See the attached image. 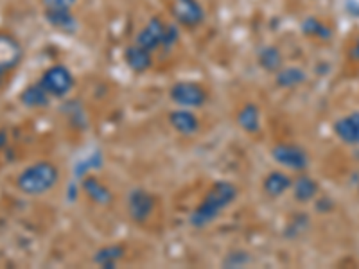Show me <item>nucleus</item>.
<instances>
[{
	"label": "nucleus",
	"instance_id": "obj_1",
	"mask_svg": "<svg viewBox=\"0 0 359 269\" xmlns=\"http://www.w3.org/2000/svg\"><path fill=\"white\" fill-rule=\"evenodd\" d=\"M237 198V188L229 181H217L210 191L207 192L205 200L201 201L200 207L192 212L191 224L196 228H203L207 224L212 223L224 208L229 207Z\"/></svg>",
	"mask_w": 359,
	"mask_h": 269
},
{
	"label": "nucleus",
	"instance_id": "obj_2",
	"mask_svg": "<svg viewBox=\"0 0 359 269\" xmlns=\"http://www.w3.org/2000/svg\"><path fill=\"white\" fill-rule=\"evenodd\" d=\"M60 172L49 162L34 163L18 176V188L29 196H40L56 185Z\"/></svg>",
	"mask_w": 359,
	"mask_h": 269
},
{
	"label": "nucleus",
	"instance_id": "obj_3",
	"mask_svg": "<svg viewBox=\"0 0 359 269\" xmlns=\"http://www.w3.org/2000/svg\"><path fill=\"white\" fill-rule=\"evenodd\" d=\"M40 83L50 95H54V97H63V95H67L72 90L74 78L69 69L57 65L47 70L41 76Z\"/></svg>",
	"mask_w": 359,
	"mask_h": 269
},
{
	"label": "nucleus",
	"instance_id": "obj_4",
	"mask_svg": "<svg viewBox=\"0 0 359 269\" xmlns=\"http://www.w3.org/2000/svg\"><path fill=\"white\" fill-rule=\"evenodd\" d=\"M273 158L277 163L287 169H293V171H304L309 165V158H307L306 151L298 146H293V144H278V146H275Z\"/></svg>",
	"mask_w": 359,
	"mask_h": 269
},
{
	"label": "nucleus",
	"instance_id": "obj_5",
	"mask_svg": "<svg viewBox=\"0 0 359 269\" xmlns=\"http://www.w3.org/2000/svg\"><path fill=\"white\" fill-rule=\"evenodd\" d=\"M171 13L175 20L185 27L200 25L205 18L203 8L198 4L196 0H175L171 6Z\"/></svg>",
	"mask_w": 359,
	"mask_h": 269
},
{
	"label": "nucleus",
	"instance_id": "obj_6",
	"mask_svg": "<svg viewBox=\"0 0 359 269\" xmlns=\"http://www.w3.org/2000/svg\"><path fill=\"white\" fill-rule=\"evenodd\" d=\"M171 99L180 106L198 108L205 102L207 94L196 83H176L171 88Z\"/></svg>",
	"mask_w": 359,
	"mask_h": 269
},
{
	"label": "nucleus",
	"instance_id": "obj_7",
	"mask_svg": "<svg viewBox=\"0 0 359 269\" xmlns=\"http://www.w3.org/2000/svg\"><path fill=\"white\" fill-rule=\"evenodd\" d=\"M165 31H168V24L160 22L158 18H153V20L147 22L146 27L137 34V41L135 45H139L146 50H155L160 45H165Z\"/></svg>",
	"mask_w": 359,
	"mask_h": 269
},
{
	"label": "nucleus",
	"instance_id": "obj_8",
	"mask_svg": "<svg viewBox=\"0 0 359 269\" xmlns=\"http://www.w3.org/2000/svg\"><path fill=\"white\" fill-rule=\"evenodd\" d=\"M22 47L17 40L9 34L0 33V76L8 74L20 63Z\"/></svg>",
	"mask_w": 359,
	"mask_h": 269
},
{
	"label": "nucleus",
	"instance_id": "obj_9",
	"mask_svg": "<svg viewBox=\"0 0 359 269\" xmlns=\"http://www.w3.org/2000/svg\"><path fill=\"white\" fill-rule=\"evenodd\" d=\"M128 210L131 219L144 223L153 212V198L144 191H133L128 198Z\"/></svg>",
	"mask_w": 359,
	"mask_h": 269
},
{
	"label": "nucleus",
	"instance_id": "obj_10",
	"mask_svg": "<svg viewBox=\"0 0 359 269\" xmlns=\"http://www.w3.org/2000/svg\"><path fill=\"white\" fill-rule=\"evenodd\" d=\"M334 133L341 142L348 146H359V111L339 118L334 123Z\"/></svg>",
	"mask_w": 359,
	"mask_h": 269
},
{
	"label": "nucleus",
	"instance_id": "obj_11",
	"mask_svg": "<svg viewBox=\"0 0 359 269\" xmlns=\"http://www.w3.org/2000/svg\"><path fill=\"white\" fill-rule=\"evenodd\" d=\"M49 95L50 94L43 88V85L38 83V85L27 86V88L22 92L20 101L24 102L27 108H41L49 102Z\"/></svg>",
	"mask_w": 359,
	"mask_h": 269
},
{
	"label": "nucleus",
	"instance_id": "obj_12",
	"mask_svg": "<svg viewBox=\"0 0 359 269\" xmlns=\"http://www.w3.org/2000/svg\"><path fill=\"white\" fill-rule=\"evenodd\" d=\"M126 63L137 72H144L151 67V54L139 45H131L126 49Z\"/></svg>",
	"mask_w": 359,
	"mask_h": 269
},
{
	"label": "nucleus",
	"instance_id": "obj_13",
	"mask_svg": "<svg viewBox=\"0 0 359 269\" xmlns=\"http://www.w3.org/2000/svg\"><path fill=\"white\" fill-rule=\"evenodd\" d=\"M169 123H171V126L182 134H192L198 130V118L184 110L172 111L171 117H169Z\"/></svg>",
	"mask_w": 359,
	"mask_h": 269
},
{
	"label": "nucleus",
	"instance_id": "obj_14",
	"mask_svg": "<svg viewBox=\"0 0 359 269\" xmlns=\"http://www.w3.org/2000/svg\"><path fill=\"white\" fill-rule=\"evenodd\" d=\"M45 18L53 27L62 29V31H74L76 29V18L72 17L70 9H47Z\"/></svg>",
	"mask_w": 359,
	"mask_h": 269
},
{
	"label": "nucleus",
	"instance_id": "obj_15",
	"mask_svg": "<svg viewBox=\"0 0 359 269\" xmlns=\"http://www.w3.org/2000/svg\"><path fill=\"white\" fill-rule=\"evenodd\" d=\"M293 192L294 198L300 203H307V201H311L318 194V184L313 178H309V176H300L298 179H294Z\"/></svg>",
	"mask_w": 359,
	"mask_h": 269
},
{
	"label": "nucleus",
	"instance_id": "obj_16",
	"mask_svg": "<svg viewBox=\"0 0 359 269\" xmlns=\"http://www.w3.org/2000/svg\"><path fill=\"white\" fill-rule=\"evenodd\" d=\"M237 123L248 133H257L259 127H261V115H259L257 106L253 104H246L239 115H237Z\"/></svg>",
	"mask_w": 359,
	"mask_h": 269
},
{
	"label": "nucleus",
	"instance_id": "obj_17",
	"mask_svg": "<svg viewBox=\"0 0 359 269\" xmlns=\"http://www.w3.org/2000/svg\"><path fill=\"white\" fill-rule=\"evenodd\" d=\"M291 187V179L282 172H271L264 181V191L268 196L278 198Z\"/></svg>",
	"mask_w": 359,
	"mask_h": 269
},
{
	"label": "nucleus",
	"instance_id": "obj_18",
	"mask_svg": "<svg viewBox=\"0 0 359 269\" xmlns=\"http://www.w3.org/2000/svg\"><path fill=\"white\" fill-rule=\"evenodd\" d=\"M304 34L313 38H318V40H331L332 38V29L325 24V22L318 20V18L309 17L304 20L302 24Z\"/></svg>",
	"mask_w": 359,
	"mask_h": 269
},
{
	"label": "nucleus",
	"instance_id": "obj_19",
	"mask_svg": "<svg viewBox=\"0 0 359 269\" xmlns=\"http://www.w3.org/2000/svg\"><path fill=\"white\" fill-rule=\"evenodd\" d=\"M83 188H85L86 194H88V196L92 198L94 201H97V203L107 205L111 201L110 191H108V188L104 187V185H102L99 179L86 178L85 181H83Z\"/></svg>",
	"mask_w": 359,
	"mask_h": 269
},
{
	"label": "nucleus",
	"instance_id": "obj_20",
	"mask_svg": "<svg viewBox=\"0 0 359 269\" xmlns=\"http://www.w3.org/2000/svg\"><path fill=\"white\" fill-rule=\"evenodd\" d=\"M306 81V72L298 67H287V69H280L277 76V83L284 88H291V86H297L300 83Z\"/></svg>",
	"mask_w": 359,
	"mask_h": 269
},
{
	"label": "nucleus",
	"instance_id": "obj_21",
	"mask_svg": "<svg viewBox=\"0 0 359 269\" xmlns=\"http://www.w3.org/2000/svg\"><path fill=\"white\" fill-rule=\"evenodd\" d=\"M123 255L124 249L121 248V246H108V248H102L101 251H97L94 261L97 262L99 265H102V268H114L115 262H117L118 258H123Z\"/></svg>",
	"mask_w": 359,
	"mask_h": 269
},
{
	"label": "nucleus",
	"instance_id": "obj_22",
	"mask_svg": "<svg viewBox=\"0 0 359 269\" xmlns=\"http://www.w3.org/2000/svg\"><path fill=\"white\" fill-rule=\"evenodd\" d=\"M259 62L266 70H280L282 69V56L275 47H266L259 54Z\"/></svg>",
	"mask_w": 359,
	"mask_h": 269
},
{
	"label": "nucleus",
	"instance_id": "obj_23",
	"mask_svg": "<svg viewBox=\"0 0 359 269\" xmlns=\"http://www.w3.org/2000/svg\"><path fill=\"white\" fill-rule=\"evenodd\" d=\"M78 0H43L47 9H70Z\"/></svg>",
	"mask_w": 359,
	"mask_h": 269
},
{
	"label": "nucleus",
	"instance_id": "obj_24",
	"mask_svg": "<svg viewBox=\"0 0 359 269\" xmlns=\"http://www.w3.org/2000/svg\"><path fill=\"white\" fill-rule=\"evenodd\" d=\"M351 60H354V62H359V40L355 41V43L351 47Z\"/></svg>",
	"mask_w": 359,
	"mask_h": 269
},
{
	"label": "nucleus",
	"instance_id": "obj_25",
	"mask_svg": "<svg viewBox=\"0 0 359 269\" xmlns=\"http://www.w3.org/2000/svg\"><path fill=\"white\" fill-rule=\"evenodd\" d=\"M4 137H6V133H4V131H0V146H2V144L6 142V140H4Z\"/></svg>",
	"mask_w": 359,
	"mask_h": 269
},
{
	"label": "nucleus",
	"instance_id": "obj_26",
	"mask_svg": "<svg viewBox=\"0 0 359 269\" xmlns=\"http://www.w3.org/2000/svg\"><path fill=\"white\" fill-rule=\"evenodd\" d=\"M2 78H4V76H0V85H2Z\"/></svg>",
	"mask_w": 359,
	"mask_h": 269
}]
</instances>
